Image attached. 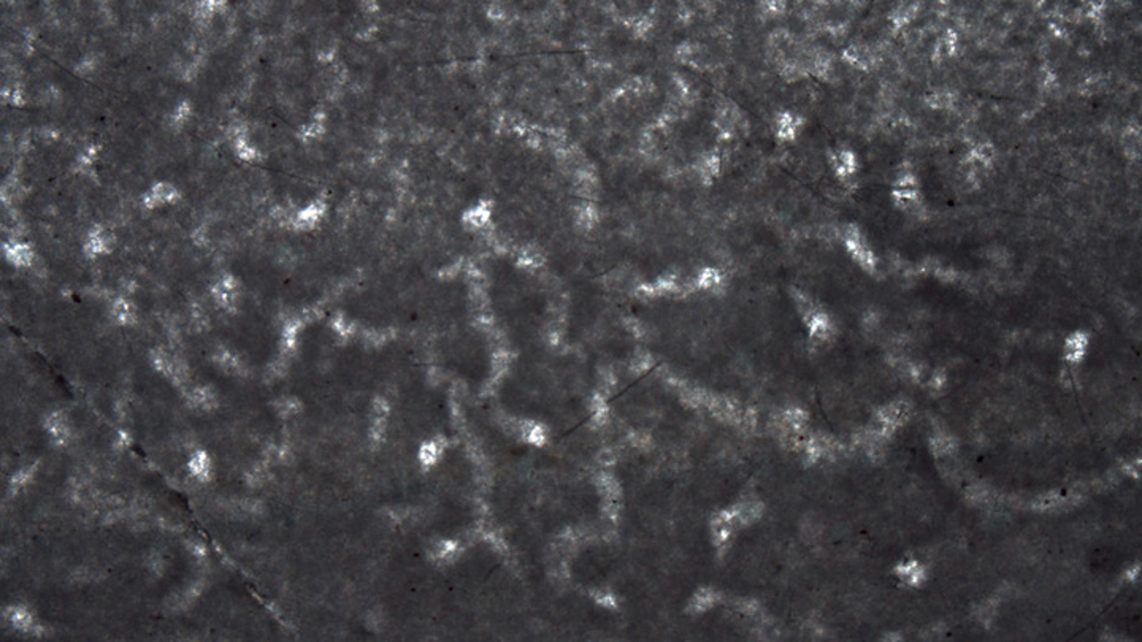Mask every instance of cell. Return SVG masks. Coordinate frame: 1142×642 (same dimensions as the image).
I'll list each match as a JSON object with an SVG mask.
<instances>
[{
	"mask_svg": "<svg viewBox=\"0 0 1142 642\" xmlns=\"http://www.w3.org/2000/svg\"><path fill=\"white\" fill-rule=\"evenodd\" d=\"M928 569L925 565H922L921 561L911 560L900 561L896 563L895 576L902 580L903 586L911 587V588H921L928 579Z\"/></svg>",
	"mask_w": 1142,
	"mask_h": 642,
	"instance_id": "obj_8",
	"label": "cell"
},
{
	"mask_svg": "<svg viewBox=\"0 0 1142 642\" xmlns=\"http://www.w3.org/2000/svg\"><path fill=\"white\" fill-rule=\"evenodd\" d=\"M2 258L5 267L12 270H29L35 264L37 251L31 241L21 238H4L2 241Z\"/></svg>",
	"mask_w": 1142,
	"mask_h": 642,
	"instance_id": "obj_7",
	"label": "cell"
},
{
	"mask_svg": "<svg viewBox=\"0 0 1142 642\" xmlns=\"http://www.w3.org/2000/svg\"><path fill=\"white\" fill-rule=\"evenodd\" d=\"M46 440L54 449H67L75 440V425L69 411L54 408L46 411L40 421Z\"/></svg>",
	"mask_w": 1142,
	"mask_h": 642,
	"instance_id": "obj_3",
	"label": "cell"
},
{
	"mask_svg": "<svg viewBox=\"0 0 1142 642\" xmlns=\"http://www.w3.org/2000/svg\"><path fill=\"white\" fill-rule=\"evenodd\" d=\"M806 127V120L798 110L792 107L777 108L771 121V132L779 145H794Z\"/></svg>",
	"mask_w": 1142,
	"mask_h": 642,
	"instance_id": "obj_4",
	"label": "cell"
},
{
	"mask_svg": "<svg viewBox=\"0 0 1142 642\" xmlns=\"http://www.w3.org/2000/svg\"><path fill=\"white\" fill-rule=\"evenodd\" d=\"M183 199L181 186L171 178H156L140 194V203L148 211L171 209Z\"/></svg>",
	"mask_w": 1142,
	"mask_h": 642,
	"instance_id": "obj_2",
	"label": "cell"
},
{
	"mask_svg": "<svg viewBox=\"0 0 1142 642\" xmlns=\"http://www.w3.org/2000/svg\"><path fill=\"white\" fill-rule=\"evenodd\" d=\"M10 618H12V624L16 625L18 628H24V630L25 628H31V625H32L31 614L25 611V609H19V608H15V609H13L12 611V614H10Z\"/></svg>",
	"mask_w": 1142,
	"mask_h": 642,
	"instance_id": "obj_9",
	"label": "cell"
},
{
	"mask_svg": "<svg viewBox=\"0 0 1142 642\" xmlns=\"http://www.w3.org/2000/svg\"><path fill=\"white\" fill-rule=\"evenodd\" d=\"M922 118V116H921ZM919 133V132H917ZM914 156V152H913ZM890 203L893 209L908 213L922 203L921 178L913 165V159L898 170L889 188Z\"/></svg>",
	"mask_w": 1142,
	"mask_h": 642,
	"instance_id": "obj_1",
	"label": "cell"
},
{
	"mask_svg": "<svg viewBox=\"0 0 1142 642\" xmlns=\"http://www.w3.org/2000/svg\"><path fill=\"white\" fill-rule=\"evenodd\" d=\"M1095 340L1086 328H1074L1061 341V360L1069 366L1086 365L1092 355Z\"/></svg>",
	"mask_w": 1142,
	"mask_h": 642,
	"instance_id": "obj_5",
	"label": "cell"
},
{
	"mask_svg": "<svg viewBox=\"0 0 1142 642\" xmlns=\"http://www.w3.org/2000/svg\"><path fill=\"white\" fill-rule=\"evenodd\" d=\"M184 470L188 472V476L192 479V482L199 485H209L213 482L218 472V465H216L213 453L210 452L205 447H194L188 452Z\"/></svg>",
	"mask_w": 1142,
	"mask_h": 642,
	"instance_id": "obj_6",
	"label": "cell"
}]
</instances>
